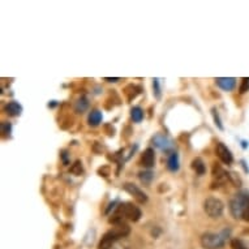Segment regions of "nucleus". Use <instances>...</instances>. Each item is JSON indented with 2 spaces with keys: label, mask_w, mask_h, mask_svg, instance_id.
Here are the masks:
<instances>
[{
  "label": "nucleus",
  "mask_w": 249,
  "mask_h": 249,
  "mask_svg": "<svg viewBox=\"0 0 249 249\" xmlns=\"http://www.w3.org/2000/svg\"><path fill=\"white\" fill-rule=\"evenodd\" d=\"M1 133L9 137L11 133H12V124H11V123H3V124H1Z\"/></svg>",
  "instance_id": "24"
},
{
  "label": "nucleus",
  "mask_w": 249,
  "mask_h": 249,
  "mask_svg": "<svg viewBox=\"0 0 249 249\" xmlns=\"http://www.w3.org/2000/svg\"><path fill=\"white\" fill-rule=\"evenodd\" d=\"M98 174H101V176H108L110 175V167L108 166H106V167H101L98 170Z\"/></svg>",
  "instance_id": "27"
},
{
  "label": "nucleus",
  "mask_w": 249,
  "mask_h": 249,
  "mask_svg": "<svg viewBox=\"0 0 249 249\" xmlns=\"http://www.w3.org/2000/svg\"><path fill=\"white\" fill-rule=\"evenodd\" d=\"M123 93L127 97L128 102H132V101L141 93V88L135 85V84H128V85L124 88V90H123Z\"/></svg>",
  "instance_id": "12"
},
{
  "label": "nucleus",
  "mask_w": 249,
  "mask_h": 249,
  "mask_svg": "<svg viewBox=\"0 0 249 249\" xmlns=\"http://www.w3.org/2000/svg\"><path fill=\"white\" fill-rule=\"evenodd\" d=\"M204 210L210 218H213V219H218V218H221L222 214H223L225 204H223L219 198L209 197V198H206V200L204 201Z\"/></svg>",
  "instance_id": "4"
},
{
  "label": "nucleus",
  "mask_w": 249,
  "mask_h": 249,
  "mask_svg": "<svg viewBox=\"0 0 249 249\" xmlns=\"http://www.w3.org/2000/svg\"><path fill=\"white\" fill-rule=\"evenodd\" d=\"M248 247L249 245L243 240H240V239H233L231 241V248L232 249H249Z\"/></svg>",
  "instance_id": "20"
},
{
  "label": "nucleus",
  "mask_w": 249,
  "mask_h": 249,
  "mask_svg": "<svg viewBox=\"0 0 249 249\" xmlns=\"http://www.w3.org/2000/svg\"><path fill=\"white\" fill-rule=\"evenodd\" d=\"M249 205V192L247 191H241L237 192L232 197V200L230 201V212L232 214L235 219H241L243 213Z\"/></svg>",
  "instance_id": "3"
},
{
  "label": "nucleus",
  "mask_w": 249,
  "mask_h": 249,
  "mask_svg": "<svg viewBox=\"0 0 249 249\" xmlns=\"http://www.w3.org/2000/svg\"><path fill=\"white\" fill-rule=\"evenodd\" d=\"M215 154L216 157L221 160V162H223L225 164H232L233 157L231 154V151L227 146H226L223 142H218L215 146Z\"/></svg>",
  "instance_id": "7"
},
{
  "label": "nucleus",
  "mask_w": 249,
  "mask_h": 249,
  "mask_svg": "<svg viewBox=\"0 0 249 249\" xmlns=\"http://www.w3.org/2000/svg\"><path fill=\"white\" fill-rule=\"evenodd\" d=\"M154 163H155L154 149L147 147L146 150L142 153V155H141V166H143L145 168H151V167H154Z\"/></svg>",
  "instance_id": "10"
},
{
  "label": "nucleus",
  "mask_w": 249,
  "mask_h": 249,
  "mask_svg": "<svg viewBox=\"0 0 249 249\" xmlns=\"http://www.w3.org/2000/svg\"><path fill=\"white\" fill-rule=\"evenodd\" d=\"M231 230L225 229L221 232H205L201 236V245L204 249H221L229 240Z\"/></svg>",
  "instance_id": "1"
},
{
  "label": "nucleus",
  "mask_w": 249,
  "mask_h": 249,
  "mask_svg": "<svg viewBox=\"0 0 249 249\" xmlns=\"http://www.w3.org/2000/svg\"><path fill=\"white\" fill-rule=\"evenodd\" d=\"M123 189H124L125 192L129 193L131 196H133V198H135L139 204H146L147 202L146 193L143 192V191H141V189H140L137 185H135V184L125 183L123 185Z\"/></svg>",
  "instance_id": "6"
},
{
  "label": "nucleus",
  "mask_w": 249,
  "mask_h": 249,
  "mask_svg": "<svg viewBox=\"0 0 249 249\" xmlns=\"http://www.w3.org/2000/svg\"><path fill=\"white\" fill-rule=\"evenodd\" d=\"M131 118L135 123H141L143 119V110L140 106L132 107L131 110Z\"/></svg>",
  "instance_id": "18"
},
{
  "label": "nucleus",
  "mask_w": 249,
  "mask_h": 249,
  "mask_svg": "<svg viewBox=\"0 0 249 249\" xmlns=\"http://www.w3.org/2000/svg\"><path fill=\"white\" fill-rule=\"evenodd\" d=\"M212 115H213V119H214V123H215V125L221 131H223L225 129V127H223V124H222V120L221 118H219V114H218V111H216V108H212Z\"/></svg>",
  "instance_id": "22"
},
{
  "label": "nucleus",
  "mask_w": 249,
  "mask_h": 249,
  "mask_svg": "<svg viewBox=\"0 0 249 249\" xmlns=\"http://www.w3.org/2000/svg\"><path fill=\"white\" fill-rule=\"evenodd\" d=\"M105 81H107V82H118V81H120V78H119V77H114V78L106 77V78H105Z\"/></svg>",
  "instance_id": "29"
},
{
  "label": "nucleus",
  "mask_w": 249,
  "mask_h": 249,
  "mask_svg": "<svg viewBox=\"0 0 249 249\" xmlns=\"http://www.w3.org/2000/svg\"><path fill=\"white\" fill-rule=\"evenodd\" d=\"M153 94L157 99H160V78H153Z\"/></svg>",
  "instance_id": "21"
},
{
  "label": "nucleus",
  "mask_w": 249,
  "mask_h": 249,
  "mask_svg": "<svg viewBox=\"0 0 249 249\" xmlns=\"http://www.w3.org/2000/svg\"><path fill=\"white\" fill-rule=\"evenodd\" d=\"M131 233V229L127 223H122V225L115 226L114 229L107 231L102 236L101 241L98 244V249H111V247L122 237L128 236Z\"/></svg>",
  "instance_id": "2"
},
{
  "label": "nucleus",
  "mask_w": 249,
  "mask_h": 249,
  "mask_svg": "<svg viewBox=\"0 0 249 249\" xmlns=\"http://www.w3.org/2000/svg\"><path fill=\"white\" fill-rule=\"evenodd\" d=\"M215 84L225 91H231L236 86V80L233 77H218L215 78Z\"/></svg>",
  "instance_id": "11"
},
{
  "label": "nucleus",
  "mask_w": 249,
  "mask_h": 249,
  "mask_svg": "<svg viewBox=\"0 0 249 249\" xmlns=\"http://www.w3.org/2000/svg\"><path fill=\"white\" fill-rule=\"evenodd\" d=\"M139 178L143 184L149 185V184L151 183V180L154 179V174H153L151 171H143V172H140Z\"/></svg>",
  "instance_id": "19"
},
{
  "label": "nucleus",
  "mask_w": 249,
  "mask_h": 249,
  "mask_svg": "<svg viewBox=\"0 0 249 249\" xmlns=\"http://www.w3.org/2000/svg\"><path fill=\"white\" fill-rule=\"evenodd\" d=\"M4 110L9 116H20L22 114V106L18 102H15V101L7 103Z\"/></svg>",
  "instance_id": "13"
},
{
  "label": "nucleus",
  "mask_w": 249,
  "mask_h": 249,
  "mask_svg": "<svg viewBox=\"0 0 249 249\" xmlns=\"http://www.w3.org/2000/svg\"><path fill=\"white\" fill-rule=\"evenodd\" d=\"M116 214L120 215L124 219H129L132 222H139L140 218L142 216V213L140 210L139 206H136L132 202H125V204L119 205Z\"/></svg>",
  "instance_id": "5"
},
{
  "label": "nucleus",
  "mask_w": 249,
  "mask_h": 249,
  "mask_svg": "<svg viewBox=\"0 0 249 249\" xmlns=\"http://www.w3.org/2000/svg\"><path fill=\"white\" fill-rule=\"evenodd\" d=\"M213 180H214V185L216 184V188L221 187L229 180V172H226L219 164H214L213 166Z\"/></svg>",
  "instance_id": "8"
},
{
  "label": "nucleus",
  "mask_w": 249,
  "mask_h": 249,
  "mask_svg": "<svg viewBox=\"0 0 249 249\" xmlns=\"http://www.w3.org/2000/svg\"><path fill=\"white\" fill-rule=\"evenodd\" d=\"M102 122V112L99 110L90 111L89 116H88V123L90 127H98Z\"/></svg>",
  "instance_id": "15"
},
{
  "label": "nucleus",
  "mask_w": 249,
  "mask_h": 249,
  "mask_svg": "<svg viewBox=\"0 0 249 249\" xmlns=\"http://www.w3.org/2000/svg\"><path fill=\"white\" fill-rule=\"evenodd\" d=\"M241 219L245 222H249V205L247 206V209L244 210V213H243V216H241Z\"/></svg>",
  "instance_id": "28"
},
{
  "label": "nucleus",
  "mask_w": 249,
  "mask_h": 249,
  "mask_svg": "<svg viewBox=\"0 0 249 249\" xmlns=\"http://www.w3.org/2000/svg\"><path fill=\"white\" fill-rule=\"evenodd\" d=\"M88 107H89V101H88L85 95H82L81 98H78V101L74 105V110H76L77 114H82V112H85L88 110Z\"/></svg>",
  "instance_id": "16"
},
{
  "label": "nucleus",
  "mask_w": 249,
  "mask_h": 249,
  "mask_svg": "<svg viewBox=\"0 0 249 249\" xmlns=\"http://www.w3.org/2000/svg\"><path fill=\"white\" fill-rule=\"evenodd\" d=\"M229 181H231L235 187H240L241 185V179L235 172H229Z\"/></svg>",
  "instance_id": "23"
},
{
  "label": "nucleus",
  "mask_w": 249,
  "mask_h": 249,
  "mask_svg": "<svg viewBox=\"0 0 249 249\" xmlns=\"http://www.w3.org/2000/svg\"><path fill=\"white\" fill-rule=\"evenodd\" d=\"M192 168L198 175H204L205 172H206V166H205L204 160H201V158H195L192 160Z\"/></svg>",
  "instance_id": "17"
},
{
  "label": "nucleus",
  "mask_w": 249,
  "mask_h": 249,
  "mask_svg": "<svg viewBox=\"0 0 249 249\" xmlns=\"http://www.w3.org/2000/svg\"><path fill=\"white\" fill-rule=\"evenodd\" d=\"M249 90V78H243V82H241V86L239 91H240V94H244Z\"/></svg>",
  "instance_id": "26"
},
{
  "label": "nucleus",
  "mask_w": 249,
  "mask_h": 249,
  "mask_svg": "<svg viewBox=\"0 0 249 249\" xmlns=\"http://www.w3.org/2000/svg\"><path fill=\"white\" fill-rule=\"evenodd\" d=\"M167 168H168V170H170V171H172V172L179 171V168H180L179 154H178L176 151L171 153V154H170V157H168Z\"/></svg>",
  "instance_id": "14"
},
{
  "label": "nucleus",
  "mask_w": 249,
  "mask_h": 249,
  "mask_svg": "<svg viewBox=\"0 0 249 249\" xmlns=\"http://www.w3.org/2000/svg\"><path fill=\"white\" fill-rule=\"evenodd\" d=\"M151 142L154 143L155 147H158L160 150L167 151L170 150L172 147V142L171 140L168 139L167 136L162 135V133H158V135H155L153 139H151Z\"/></svg>",
  "instance_id": "9"
},
{
  "label": "nucleus",
  "mask_w": 249,
  "mask_h": 249,
  "mask_svg": "<svg viewBox=\"0 0 249 249\" xmlns=\"http://www.w3.org/2000/svg\"><path fill=\"white\" fill-rule=\"evenodd\" d=\"M71 172H72V174H74V175H81L82 166H81V162H80V160H77V162H76V163L72 166V168H71Z\"/></svg>",
  "instance_id": "25"
}]
</instances>
